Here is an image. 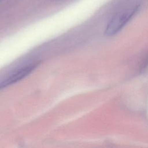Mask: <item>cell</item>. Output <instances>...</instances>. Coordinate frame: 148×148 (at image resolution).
I'll return each mask as SVG.
<instances>
[{
	"instance_id": "cell-4",
	"label": "cell",
	"mask_w": 148,
	"mask_h": 148,
	"mask_svg": "<svg viewBox=\"0 0 148 148\" xmlns=\"http://www.w3.org/2000/svg\"><path fill=\"white\" fill-rule=\"evenodd\" d=\"M2 1V0H0V1Z\"/></svg>"
},
{
	"instance_id": "cell-1",
	"label": "cell",
	"mask_w": 148,
	"mask_h": 148,
	"mask_svg": "<svg viewBox=\"0 0 148 148\" xmlns=\"http://www.w3.org/2000/svg\"><path fill=\"white\" fill-rule=\"evenodd\" d=\"M139 6H135L120 12L114 15L108 21L105 30V34L112 36L120 31L138 12Z\"/></svg>"
},
{
	"instance_id": "cell-3",
	"label": "cell",
	"mask_w": 148,
	"mask_h": 148,
	"mask_svg": "<svg viewBox=\"0 0 148 148\" xmlns=\"http://www.w3.org/2000/svg\"><path fill=\"white\" fill-rule=\"evenodd\" d=\"M147 66H148V54L145 57V60H143V62L140 66V70H142V71L144 70L145 68H146L147 67Z\"/></svg>"
},
{
	"instance_id": "cell-2",
	"label": "cell",
	"mask_w": 148,
	"mask_h": 148,
	"mask_svg": "<svg viewBox=\"0 0 148 148\" xmlns=\"http://www.w3.org/2000/svg\"><path fill=\"white\" fill-rule=\"evenodd\" d=\"M38 65L37 63L29 64L14 71L8 77L0 82V89L16 83L29 75Z\"/></svg>"
}]
</instances>
